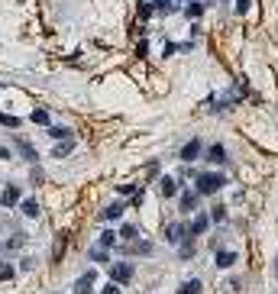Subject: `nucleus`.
Returning <instances> with one entry per match:
<instances>
[{
	"mask_svg": "<svg viewBox=\"0 0 278 294\" xmlns=\"http://www.w3.org/2000/svg\"><path fill=\"white\" fill-rule=\"evenodd\" d=\"M223 185H226V175H217V171H197L194 175V191L201 197L204 194H217Z\"/></svg>",
	"mask_w": 278,
	"mask_h": 294,
	"instance_id": "f257e3e1",
	"label": "nucleus"
},
{
	"mask_svg": "<svg viewBox=\"0 0 278 294\" xmlns=\"http://www.w3.org/2000/svg\"><path fill=\"white\" fill-rule=\"evenodd\" d=\"M110 278H113V285H130L133 281V262H110Z\"/></svg>",
	"mask_w": 278,
	"mask_h": 294,
	"instance_id": "f03ea898",
	"label": "nucleus"
},
{
	"mask_svg": "<svg viewBox=\"0 0 278 294\" xmlns=\"http://www.w3.org/2000/svg\"><path fill=\"white\" fill-rule=\"evenodd\" d=\"M94 281H97V271L87 268L84 275L75 281V294H94Z\"/></svg>",
	"mask_w": 278,
	"mask_h": 294,
	"instance_id": "7ed1b4c3",
	"label": "nucleus"
},
{
	"mask_svg": "<svg viewBox=\"0 0 278 294\" xmlns=\"http://www.w3.org/2000/svg\"><path fill=\"white\" fill-rule=\"evenodd\" d=\"M197 204H201V194H197V191H185V194H181V201H178V210H181V214H191V210H197Z\"/></svg>",
	"mask_w": 278,
	"mask_h": 294,
	"instance_id": "20e7f679",
	"label": "nucleus"
},
{
	"mask_svg": "<svg viewBox=\"0 0 278 294\" xmlns=\"http://www.w3.org/2000/svg\"><path fill=\"white\" fill-rule=\"evenodd\" d=\"M123 252H126V256H152V242H149V240H133Z\"/></svg>",
	"mask_w": 278,
	"mask_h": 294,
	"instance_id": "39448f33",
	"label": "nucleus"
},
{
	"mask_svg": "<svg viewBox=\"0 0 278 294\" xmlns=\"http://www.w3.org/2000/svg\"><path fill=\"white\" fill-rule=\"evenodd\" d=\"M20 204V187L16 185H7L3 194H0V207H16Z\"/></svg>",
	"mask_w": 278,
	"mask_h": 294,
	"instance_id": "423d86ee",
	"label": "nucleus"
},
{
	"mask_svg": "<svg viewBox=\"0 0 278 294\" xmlns=\"http://www.w3.org/2000/svg\"><path fill=\"white\" fill-rule=\"evenodd\" d=\"M207 230H210V217H207V214H197L194 223L188 226V236H201V233H207Z\"/></svg>",
	"mask_w": 278,
	"mask_h": 294,
	"instance_id": "0eeeda50",
	"label": "nucleus"
},
{
	"mask_svg": "<svg viewBox=\"0 0 278 294\" xmlns=\"http://www.w3.org/2000/svg\"><path fill=\"white\" fill-rule=\"evenodd\" d=\"M188 236V226H181V223H168L165 226V240L168 242H181Z\"/></svg>",
	"mask_w": 278,
	"mask_h": 294,
	"instance_id": "6e6552de",
	"label": "nucleus"
},
{
	"mask_svg": "<svg viewBox=\"0 0 278 294\" xmlns=\"http://www.w3.org/2000/svg\"><path fill=\"white\" fill-rule=\"evenodd\" d=\"M207 162H214V165H226L230 159H226V149L220 146V142H214V146L207 149Z\"/></svg>",
	"mask_w": 278,
	"mask_h": 294,
	"instance_id": "1a4fd4ad",
	"label": "nucleus"
},
{
	"mask_svg": "<svg viewBox=\"0 0 278 294\" xmlns=\"http://www.w3.org/2000/svg\"><path fill=\"white\" fill-rule=\"evenodd\" d=\"M159 194H162L165 201H168V197H175V194H178V181L171 178V175H165V178L159 181Z\"/></svg>",
	"mask_w": 278,
	"mask_h": 294,
	"instance_id": "9d476101",
	"label": "nucleus"
},
{
	"mask_svg": "<svg viewBox=\"0 0 278 294\" xmlns=\"http://www.w3.org/2000/svg\"><path fill=\"white\" fill-rule=\"evenodd\" d=\"M236 259H240L236 252L223 249V252H217V256H214V265H217V268H230V265H236Z\"/></svg>",
	"mask_w": 278,
	"mask_h": 294,
	"instance_id": "9b49d317",
	"label": "nucleus"
},
{
	"mask_svg": "<svg viewBox=\"0 0 278 294\" xmlns=\"http://www.w3.org/2000/svg\"><path fill=\"white\" fill-rule=\"evenodd\" d=\"M197 155H201V139H191V142L181 146V159H185V162H194Z\"/></svg>",
	"mask_w": 278,
	"mask_h": 294,
	"instance_id": "f8f14e48",
	"label": "nucleus"
},
{
	"mask_svg": "<svg viewBox=\"0 0 278 294\" xmlns=\"http://www.w3.org/2000/svg\"><path fill=\"white\" fill-rule=\"evenodd\" d=\"M123 210H126L123 201H113V204H107V207H104L101 217H104V220H120V217H123Z\"/></svg>",
	"mask_w": 278,
	"mask_h": 294,
	"instance_id": "ddd939ff",
	"label": "nucleus"
},
{
	"mask_svg": "<svg viewBox=\"0 0 278 294\" xmlns=\"http://www.w3.org/2000/svg\"><path fill=\"white\" fill-rule=\"evenodd\" d=\"M23 242H26V236H23V233H13V236H10V240L3 242V252H16V249L23 246Z\"/></svg>",
	"mask_w": 278,
	"mask_h": 294,
	"instance_id": "4468645a",
	"label": "nucleus"
},
{
	"mask_svg": "<svg viewBox=\"0 0 278 294\" xmlns=\"http://www.w3.org/2000/svg\"><path fill=\"white\" fill-rule=\"evenodd\" d=\"M175 294H201V281H197V278L185 281V285H178V291H175Z\"/></svg>",
	"mask_w": 278,
	"mask_h": 294,
	"instance_id": "2eb2a0df",
	"label": "nucleus"
},
{
	"mask_svg": "<svg viewBox=\"0 0 278 294\" xmlns=\"http://www.w3.org/2000/svg\"><path fill=\"white\" fill-rule=\"evenodd\" d=\"M16 149H20V155H23L26 162H36V149H32L26 139H20V142H16Z\"/></svg>",
	"mask_w": 278,
	"mask_h": 294,
	"instance_id": "dca6fc26",
	"label": "nucleus"
},
{
	"mask_svg": "<svg viewBox=\"0 0 278 294\" xmlns=\"http://www.w3.org/2000/svg\"><path fill=\"white\" fill-rule=\"evenodd\" d=\"M120 236H123V240H139V226L136 223H123V226H120Z\"/></svg>",
	"mask_w": 278,
	"mask_h": 294,
	"instance_id": "f3484780",
	"label": "nucleus"
},
{
	"mask_svg": "<svg viewBox=\"0 0 278 294\" xmlns=\"http://www.w3.org/2000/svg\"><path fill=\"white\" fill-rule=\"evenodd\" d=\"M71 149H75L71 139H65V142H58V146L52 149V155H55V159H65V155H71Z\"/></svg>",
	"mask_w": 278,
	"mask_h": 294,
	"instance_id": "a211bd4d",
	"label": "nucleus"
},
{
	"mask_svg": "<svg viewBox=\"0 0 278 294\" xmlns=\"http://www.w3.org/2000/svg\"><path fill=\"white\" fill-rule=\"evenodd\" d=\"M0 126H7V130H16V126H20V116L3 113V110H0Z\"/></svg>",
	"mask_w": 278,
	"mask_h": 294,
	"instance_id": "6ab92c4d",
	"label": "nucleus"
},
{
	"mask_svg": "<svg viewBox=\"0 0 278 294\" xmlns=\"http://www.w3.org/2000/svg\"><path fill=\"white\" fill-rule=\"evenodd\" d=\"M185 13H188V20H201V16H204V3H194V0H191Z\"/></svg>",
	"mask_w": 278,
	"mask_h": 294,
	"instance_id": "aec40b11",
	"label": "nucleus"
},
{
	"mask_svg": "<svg viewBox=\"0 0 278 294\" xmlns=\"http://www.w3.org/2000/svg\"><path fill=\"white\" fill-rule=\"evenodd\" d=\"M20 210H23V217H39V204L36 201H23Z\"/></svg>",
	"mask_w": 278,
	"mask_h": 294,
	"instance_id": "412c9836",
	"label": "nucleus"
},
{
	"mask_svg": "<svg viewBox=\"0 0 278 294\" xmlns=\"http://www.w3.org/2000/svg\"><path fill=\"white\" fill-rule=\"evenodd\" d=\"M49 136H52V139H71V130H68V126H52Z\"/></svg>",
	"mask_w": 278,
	"mask_h": 294,
	"instance_id": "4be33fe9",
	"label": "nucleus"
},
{
	"mask_svg": "<svg viewBox=\"0 0 278 294\" xmlns=\"http://www.w3.org/2000/svg\"><path fill=\"white\" fill-rule=\"evenodd\" d=\"M152 7L159 10V13H171V10H175V0H155Z\"/></svg>",
	"mask_w": 278,
	"mask_h": 294,
	"instance_id": "5701e85b",
	"label": "nucleus"
},
{
	"mask_svg": "<svg viewBox=\"0 0 278 294\" xmlns=\"http://www.w3.org/2000/svg\"><path fill=\"white\" fill-rule=\"evenodd\" d=\"M113 242H116V233H113V230H104V233H101V249L113 246Z\"/></svg>",
	"mask_w": 278,
	"mask_h": 294,
	"instance_id": "b1692460",
	"label": "nucleus"
},
{
	"mask_svg": "<svg viewBox=\"0 0 278 294\" xmlns=\"http://www.w3.org/2000/svg\"><path fill=\"white\" fill-rule=\"evenodd\" d=\"M13 278H16L13 265H0V281H13Z\"/></svg>",
	"mask_w": 278,
	"mask_h": 294,
	"instance_id": "393cba45",
	"label": "nucleus"
},
{
	"mask_svg": "<svg viewBox=\"0 0 278 294\" xmlns=\"http://www.w3.org/2000/svg\"><path fill=\"white\" fill-rule=\"evenodd\" d=\"M29 120H32V123H39V126H46L49 123V113H46V110H32Z\"/></svg>",
	"mask_w": 278,
	"mask_h": 294,
	"instance_id": "a878e982",
	"label": "nucleus"
},
{
	"mask_svg": "<svg viewBox=\"0 0 278 294\" xmlns=\"http://www.w3.org/2000/svg\"><path fill=\"white\" fill-rule=\"evenodd\" d=\"M194 256V242H181V252H178V259H191Z\"/></svg>",
	"mask_w": 278,
	"mask_h": 294,
	"instance_id": "bb28decb",
	"label": "nucleus"
},
{
	"mask_svg": "<svg viewBox=\"0 0 278 294\" xmlns=\"http://www.w3.org/2000/svg\"><path fill=\"white\" fill-rule=\"evenodd\" d=\"M91 259H94V262H107V252H104L101 246H94L91 249Z\"/></svg>",
	"mask_w": 278,
	"mask_h": 294,
	"instance_id": "cd10ccee",
	"label": "nucleus"
},
{
	"mask_svg": "<svg viewBox=\"0 0 278 294\" xmlns=\"http://www.w3.org/2000/svg\"><path fill=\"white\" fill-rule=\"evenodd\" d=\"M207 217H210V220H223V217H226V207H220V204H217V207L210 210Z\"/></svg>",
	"mask_w": 278,
	"mask_h": 294,
	"instance_id": "c85d7f7f",
	"label": "nucleus"
},
{
	"mask_svg": "<svg viewBox=\"0 0 278 294\" xmlns=\"http://www.w3.org/2000/svg\"><path fill=\"white\" fill-rule=\"evenodd\" d=\"M101 294H120V285H113V281H110V285H104Z\"/></svg>",
	"mask_w": 278,
	"mask_h": 294,
	"instance_id": "c756f323",
	"label": "nucleus"
},
{
	"mask_svg": "<svg viewBox=\"0 0 278 294\" xmlns=\"http://www.w3.org/2000/svg\"><path fill=\"white\" fill-rule=\"evenodd\" d=\"M246 10H249V0H236V13L243 16V13H246Z\"/></svg>",
	"mask_w": 278,
	"mask_h": 294,
	"instance_id": "7c9ffc66",
	"label": "nucleus"
},
{
	"mask_svg": "<svg viewBox=\"0 0 278 294\" xmlns=\"http://www.w3.org/2000/svg\"><path fill=\"white\" fill-rule=\"evenodd\" d=\"M149 13H152V3H142V7H139V16H142V20H146Z\"/></svg>",
	"mask_w": 278,
	"mask_h": 294,
	"instance_id": "2f4dec72",
	"label": "nucleus"
},
{
	"mask_svg": "<svg viewBox=\"0 0 278 294\" xmlns=\"http://www.w3.org/2000/svg\"><path fill=\"white\" fill-rule=\"evenodd\" d=\"M0 159H10V149H3V146H0Z\"/></svg>",
	"mask_w": 278,
	"mask_h": 294,
	"instance_id": "473e14b6",
	"label": "nucleus"
},
{
	"mask_svg": "<svg viewBox=\"0 0 278 294\" xmlns=\"http://www.w3.org/2000/svg\"><path fill=\"white\" fill-rule=\"evenodd\" d=\"M275 275H278V259H275Z\"/></svg>",
	"mask_w": 278,
	"mask_h": 294,
	"instance_id": "72a5a7b5",
	"label": "nucleus"
}]
</instances>
